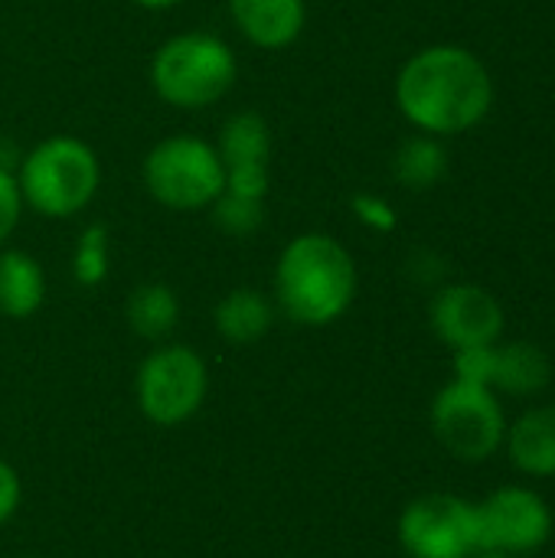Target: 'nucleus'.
Returning a JSON list of instances; mask_svg holds the SVG:
<instances>
[{
  "label": "nucleus",
  "mask_w": 555,
  "mask_h": 558,
  "mask_svg": "<svg viewBox=\"0 0 555 558\" xmlns=\"http://www.w3.org/2000/svg\"><path fill=\"white\" fill-rule=\"evenodd\" d=\"M396 105L422 134H464L491 114L494 78L487 65L464 46H425L399 69Z\"/></svg>",
  "instance_id": "1"
},
{
  "label": "nucleus",
  "mask_w": 555,
  "mask_h": 558,
  "mask_svg": "<svg viewBox=\"0 0 555 558\" xmlns=\"http://www.w3.org/2000/svg\"><path fill=\"white\" fill-rule=\"evenodd\" d=\"M357 262L327 232L291 239L275 265V307L298 327L337 324L357 298Z\"/></svg>",
  "instance_id": "2"
},
{
  "label": "nucleus",
  "mask_w": 555,
  "mask_h": 558,
  "mask_svg": "<svg viewBox=\"0 0 555 558\" xmlns=\"http://www.w3.org/2000/svg\"><path fill=\"white\" fill-rule=\"evenodd\" d=\"M239 78V59L232 46L216 33L170 36L150 59L154 92L183 111H200L229 95Z\"/></svg>",
  "instance_id": "3"
},
{
  "label": "nucleus",
  "mask_w": 555,
  "mask_h": 558,
  "mask_svg": "<svg viewBox=\"0 0 555 558\" xmlns=\"http://www.w3.org/2000/svg\"><path fill=\"white\" fill-rule=\"evenodd\" d=\"M23 206L46 219H72L79 216L98 193L101 163L95 150L72 137L56 134L36 144L16 170Z\"/></svg>",
  "instance_id": "4"
},
{
  "label": "nucleus",
  "mask_w": 555,
  "mask_h": 558,
  "mask_svg": "<svg viewBox=\"0 0 555 558\" xmlns=\"http://www.w3.org/2000/svg\"><path fill=\"white\" fill-rule=\"evenodd\" d=\"M144 186L164 209L200 213L226 190V167L209 141L173 134L147 150Z\"/></svg>",
  "instance_id": "5"
},
{
  "label": "nucleus",
  "mask_w": 555,
  "mask_h": 558,
  "mask_svg": "<svg viewBox=\"0 0 555 558\" xmlns=\"http://www.w3.org/2000/svg\"><path fill=\"white\" fill-rule=\"evenodd\" d=\"M209 396V366L186 343H157L137 366L134 399L147 422L177 428L190 422Z\"/></svg>",
  "instance_id": "6"
},
{
  "label": "nucleus",
  "mask_w": 555,
  "mask_h": 558,
  "mask_svg": "<svg viewBox=\"0 0 555 558\" xmlns=\"http://www.w3.org/2000/svg\"><path fill=\"white\" fill-rule=\"evenodd\" d=\"M432 435L435 441L464 464L491 461L507 438V415L494 389L451 379L432 399Z\"/></svg>",
  "instance_id": "7"
},
{
  "label": "nucleus",
  "mask_w": 555,
  "mask_h": 558,
  "mask_svg": "<svg viewBox=\"0 0 555 558\" xmlns=\"http://www.w3.org/2000/svg\"><path fill=\"white\" fill-rule=\"evenodd\" d=\"M409 558H471L481 553L478 504L455 494H425L406 504L396 523Z\"/></svg>",
  "instance_id": "8"
},
{
  "label": "nucleus",
  "mask_w": 555,
  "mask_h": 558,
  "mask_svg": "<svg viewBox=\"0 0 555 558\" xmlns=\"http://www.w3.org/2000/svg\"><path fill=\"white\" fill-rule=\"evenodd\" d=\"M481 553L500 556H533L553 539V510L546 497L533 487H497L478 504Z\"/></svg>",
  "instance_id": "9"
},
{
  "label": "nucleus",
  "mask_w": 555,
  "mask_h": 558,
  "mask_svg": "<svg viewBox=\"0 0 555 558\" xmlns=\"http://www.w3.org/2000/svg\"><path fill=\"white\" fill-rule=\"evenodd\" d=\"M429 324L451 353L491 347L504 333V307L481 284H445L429 304Z\"/></svg>",
  "instance_id": "10"
},
{
  "label": "nucleus",
  "mask_w": 555,
  "mask_h": 558,
  "mask_svg": "<svg viewBox=\"0 0 555 558\" xmlns=\"http://www.w3.org/2000/svg\"><path fill=\"white\" fill-rule=\"evenodd\" d=\"M219 160L226 167V193L265 199L272 131L258 111H236L219 131Z\"/></svg>",
  "instance_id": "11"
},
{
  "label": "nucleus",
  "mask_w": 555,
  "mask_h": 558,
  "mask_svg": "<svg viewBox=\"0 0 555 558\" xmlns=\"http://www.w3.org/2000/svg\"><path fill=\"white\" fill-rule=\"evenodd\" d=\"M229 16L252 46L285 49L304 33L307 3L304 0H229Z\"/></svg>",
  "instance_id": "12"
},
{
  "label": "nucleus",
  "mask_w": 555,
  "mask_h": 558,
  "mask_svg": "<svg viewBox=\"0 0 555 558\" xmlns=\"http://www.w3.org/2000/svg\"><path fill=\"white\" fill-rule=\"evenodd\" d=\"M504 451L520 474L536 481L555 477V405L527 409L514 425H507Z\"/></svg>",
  "instance_id": "13"
},
{
  "label": "nucleus",
  "mask_w": 555,
  "mask_h": 558,
  "mask_svg": "<svg viewBox=\"0 0 555 558\" xmlns=\"http://www.w3.org/2000/svg\"><path fill=\"white\" fill-rule=\"evenodd\" d=\"M216 333L232 347L258 343L275 324V301L255 288H232L213 311Z\"/></svg>",
  "instance_id": "14"
},
{
  "label": "nucleus",
  "mask_w": 555,
  "mask_h": 558,
  "mask_svg": "<svg viewBox=\"0 0 555 558\" xmlns=\"http://www.w3.org/2000/svg\"><path fill=\"white\" fill-rule=\"evenodd\" d=\"M46 301V275L39 262L20 248H0V317L26 320Z\"/></svg>",
  "instance_id": "15"
},
{
  "label": "nucleus",
  "mask_w": 555,
  "mask_h": 558,
  "mask_svg": "<svg viewBox=\"0 0 555 558\" xmlns=\"http://www.w3.org/2000/svg\"><path fill=\"white\" fill-rule=\"evenodd\" d=\"M553 383V363L546 350L527 340L514 343H497V376H494V392H507L517 399L540 396Z\"/></svg>",
  "instance_id": "16"
},
{
  "label": "nucleus",
  "mask_w": 555,
  "mask_h": 558,
  "mask_svg": "<svg viewBox=\"0 0 555 558\" xmlns=\"http://www.w3.org/2000/svg\"><path fill=\"white\" fill-rule=\"evenodd\" d=\"M124 320L131 333H137L141 340L164 343L180 324V298L173 294V288L160 281H147L128 294Z\"/></svg>",
  "instance_id": "17"
},
{
  "label": "nucleus",
  "mask_w": 555,
  "mask_h": 558,
  "mask_svg": "<svg viewBox=\"0 0 555 558\" xmlns=\"http://www.w3.org/2000/svg\"><path fill=\"white\" fill-rule=\"evenodd\" d=\"M393 173L406 190H432L448 173V150L432 134H415L402 141L393 160Z\"/></svg>",
  "instance_id": "18"
},
{
  "label": "nucleus",
  "mask_w": 555,
  "mask_h": 558,
  "mask_svg": "<svg viewBox=\"0 0 555 558\" xmlns=\"http://www.w3.org/2000/svg\"><path fill=\"white\" fill-rule=\"evenodd\" d=\"M111 271V252H108V229L88 226L72 252V278L82 288H98Z\"/></svg>",
  "instance_id": "19"
},
{
  "label": "nucleus",
  "mask_w": 555,
  "mask_h": 558,
  "mask_svg": "<svg viewBox=\"0 0 555 558\" xmlns=\"http://www.w3.org/2000/svg\"><path fill=\"white\" fill-rule=\"evenodd\" d=\"M209 209H213L216 226L236 239L258 232L265 222V199H252V196H239V193H226V190L213 199Z\"/></svg>",
  "instance_id": "20"
},
{
  "label": "nucleus",
  "mask_w": 555,
  "mask_h": 558,
  "mask_svg": "<svg viewBox=\"0 0 555 558\" xmlns=\"http://www.w3.org/2000/svg\"><path fill=\"white\" fill-rule=\"evenodd\" d=\"M451 366H455V379L471 383V386L494 389V376H497V343L455 350V363Z\"/></svg>",
  "instance_id": "21"
},
{
  "label": "nucleus",
  "mask_w": 555,
  "mask_h": 558,
  "mask_svg": "<svg viewBox=\"0 0 555 558\" xmlns=\"http://www.w3.org/2000/svg\"><path fill=\"white\" fill-rule=\"evenodd\" d=\"M20 213H23V196H20L16 173L10 167H0V248L13 235Z\"/></svg>",
  "instance_id": "22"
},
{
  "label": "nucleus",
  "mask_w": 555,
  "mask_h": 558,
  "mask_svg": "<svg viewBox=\"0 0 555 558\" xmlns=\"http://www.w3.org/2000/svg\"><path fill=\"white\" fill-rule=\"evenodd\" d=\"M20 500H23V484H20V474L13 471L10 461L0 458V526L10 523L20 510Z\"/></svg>",
  "instance_id": "23"
},
{
  "label": "nucleus",
  "mask_w": 555,
  "mask_h": 558,
  "mask_svg": "<svg viewBox=\"0 0 555 558\" xmlns=\"http://www.w3.org/2000/svg\"><path fill=\"white\" fill-rule=\"evenodd\" d=\"M357 216L366 222V226H376V229H389L393 226V213L383 199L376 196H357Z\"/></svg>",
  "instance_id": "24"
},
{
  "label": "nucleus",
  "mask_w": 555,
  "mask_h": 558,
  "mask_svg": "<svg viewBox=\"0 0 555 558\" xmlns=\"http://www.w3.org/2000/svg\"><path fill=\"white\" fill-rule=\"evenodd\" d=\"M131 3H137V7H144V10H173V7H180L183 0H131Z\"/></svg>",
  "instance_id": "25"
},
{
  "label": "nucleus",
  "mask_w": 555,
  "mask_h": 558,
  "mask_svg": "<svg viewBox=\"0 0 555 558\" xmlns=\"http://www.w3.org/2000/svg\"><path fill=\"white\" fill-rule=\"evenodd\" d=\"M471 558H514V556H500V553H478V556Z\"/></svg>",
  "instance_id": "26"
},
{
  "label": "nucleus",
  "mask_w": 555,
  "mask_h": 558,
  "mask_svg": "<svg viewBox=\"0 0 555 558\" xmlns=\"http://www.w3.org/2000/svg\"><path fill=\"white\" fill-rule=\"evenodd\" d=\"M20 558H39V556H20Z\"/></svg>",
  "instance_id": "27"
}]
</instances>
